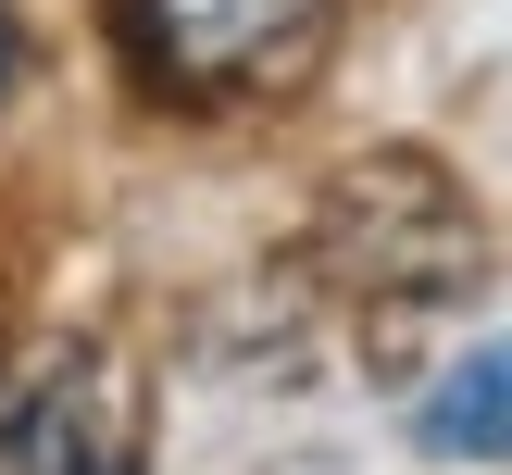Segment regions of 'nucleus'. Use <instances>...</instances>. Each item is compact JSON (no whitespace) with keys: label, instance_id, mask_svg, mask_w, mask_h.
Instances as JSON below:
<instances>
[{"label":"nucleus","instance_id":"nucleus-4","mask_svg":"<svg viewBox=\"0 0 512 475\" xmlns=\"http://www.w3.org/2000/svg\"><path fill=\"white\" fill-rule=\"evenodd\" d=\"M13 75H25V25H13V0H0V100H13Z\"/></svg>","mask_w":512,"mask_h":475},{"label":"nucleus","instance_id":"nucleus-1","mask_svg":"<svg viewBox=\"0 0 512 475\" xmlns=\"http://www.w3.org/2000/svg\"><path fill=\"white\" fill-rule=\"evenodd\" d=\"M150 463V388L100 338H25L0 350V475H138Z\"/></svg>","mask_w":512,"mask_h":475},{"label":"nucleus","instance_id":"nucleus-3","mask_svg":"<svg viewBox=\"0 0 512 475\" xmlns=\"http://www.w3.org/2000/svg\"><path fill=\"white\" fill-rule=\"evenodd\" d=\"M413 438L438 450V463H512V338L463 350V363H450L438 388H425Z\"/></svg>","mask_w":512,"mask_h":475},{"label":"nucleus","instance_id":"nucleus-2","mask_svg":"<svg viewBox=\"0 0 512 475\" xmlns=\"http://www.w3.org/2000/svg\"><path fill=\"white\" fill-rule=\"evenodd\" d=\"M338 0H125V38H138L150 88L175 100H263L288 75H313Z\"/></svg>","mask_w":512,"mask_h":475}]
</instances>
